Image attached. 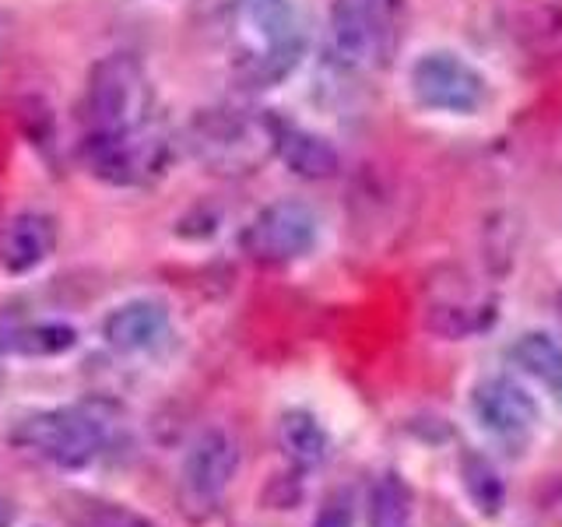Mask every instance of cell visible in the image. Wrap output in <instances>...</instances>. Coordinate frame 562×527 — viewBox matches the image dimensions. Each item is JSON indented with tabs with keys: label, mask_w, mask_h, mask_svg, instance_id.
Segmentation results:
<instances>
[{
	"label": "cell",
	"mask_w": 562,
	"mask_h": 527,
	"mask_svg": "<svg viewBox=\"0 0 562 527\" xmlns=\"http://www.w3.org/2000/svg\"><path fill=\"white\" fill-rule=\"evenodd\" d=\"M4 439L53 468L78 471L105 450L110 426H105L99 412L85 408V404H60V408L14 412L4 426Z\"/></svg>",
	"instance_id": "6da1fadb"
},
{
	"label": "cell",
	"mask_w": 562,
	"mask_h": 527,
	"mask_svg": "<svg viewBox=\"0 0 562 527\" xmlns=\"http://www.w3.org/2000/svg\"><path fill=\"white\" fill-rule=\"evenodd\" d=\"M155 88L134 53H105L92 64L81 92L85 131H131L151 123Z\"/></svg>",
	"instance_id": "7a4b0ae2"
},
{
	"label": "cell",
	"mask_w": 562,
	"mask_h": 527,
	"mask_svg": "<svg viewBox=\"0 0 562 527\" xmlns=\"http://www.w3.org/2000/svg\"><path fill=\"white\" fill-rule=\"evenodd\" d=\"M239 22L257 40L239 64V78L250 88H274L303 64L306 40L292 0H236Z\"/></svg>",
	"instance_id": "3957f363"
},
{
	"label": "cell",
	"mask_w": 562,
	"mask_h": 527,
	"mask_svg": "<svg viewBox=\"0 0 562 527\" xmlns=\"http://www.w3.org/2000/svg\"><path fill=\"white\" fill-rule=\"evenodd\" d=\"M78 155L105 187H148L166 172L169 137L155 123L131 131H85Z\"/></svg>",
	"instance_id": "277c9868"
},
{
	"label": "cell",
	"mask_w": 562,
	"mask_h": 527,
	"mask_svg": "<svg viewBox=\"0 0 562 527\" xmlns=\"http://www.w3.org/2000/svg\"><path fill=\"white\" fill-rule=\"evenodd\" d=\"M187 145L193 158L211 172H250L263 152H271L268 116L254 120L243 110H228V105L201 110L187 127Z\"/></svg>",
	"instance_id": "5b68a950"
},
{
	"label": "cell",
	"mask_w": 562,
	"mask_h": 527,
	"mask_svg": "<svg viewBox=\"0 0 562 527\" xmlns=\"http://www.w3.org/2000/svg\"><path fill=\"white\" fill-rule=\"evenodd\" d=\"M236 471H239V444L233 439V433H225L218 426L198 433L183 453L180 479H176L180 509L193 524L207 520L222 506Z\"/></svg>",
	"instance_id": "8992f818"
},
{
	"label": "cell",
	"mask_w": 562,
	"mask_h": 527,
	"mask_svg": "<svg viewBox=\"0 0 562 527\" xmlns=\"http://www.w3.org/2000/svg\"><path fill=\"white\" fill-rule=\"evenodd\" d=\"M408 88L415 102L429 113L474 116L488 102L485 75L453 49L422 53L408 70Z\"/></svg>",
	"instance_id": "52a82bcc"
},
{
	"label": "cell",
	"mask_w": 562,
	"mask_h": 527,
	"mask_svg": "<svg viewBox=\"0 0 562 527\" xmlns=\"http://www.w3.org/2000/svg\"><path fill=\"white\" fill-rule=\"evenodd\" d=\"M316 239H321V218L316 211L303 201L281 198L260 208L257 215L246 222L239 246L243 254L268 264V268H281V264H295L313 254Z\"/></svg>",
	"instance_id": "ba28073f"
},
{
	"label": "cell",
	"mask_w": 562,
	"mask_h": 527,
	"mask_svg": "<svg viewBox=\"0 0 562 527\" xmlns=\"http://www.w3.org/2000/svg\"><path fill=\"white\" fill-rule=\"evenodd\" d=\"M330 46L348 67H383L397 49V22L362 0H334Z\"/></svg>",
	"instance_id": "9c48e42d"
},
{
	"label": "cell",
	"mask_w": 562,
	"mask_h": 527,
	"mask_svg": "<svg viewBox=\"0 0 562 527\" xmlns=\"http://www.w3.org/2000/svg\"><path fill=\"white\" fill-rule=\"evenodd\" d=\"M471 415L496 439H520L541 418V408L527 386L506 373H488L471 386Z\"/></svg>",
	"instance_id": "30bf717a"
},
{
	"label": "cell",
	"mask_w": 562,
	"mask_h": 527,
	"mask_svg": "<svg viewBox=\"0 0 562 527\" xmlns=\"http://www.w3.org/2000/svg\"><path fill=\"white\" fill-rule=\"evenodd\" d=\"M172 330L169 306L155 295H137L127 303L113 306L102 321V338L123 356H145L158 345H166Z\"/></svg>",
	"instance_id": "8fae6325"
},
{
	"label": "cell",
	"mask_w": 562,
	"mask_h": 527,
	"mask_svg": "<svg viewBox=\"0 0 562 527\" xmlns=\"http://www.w3.org/2000/svg\"><path fill=\"white\" fill-rule=\"evenodd\" d=\"M268 134H271V152L281 158V166L295 172L299 180H330L341 169V155L324 134H316L303 123L289 116L268 113Z\"/></svg>",
	"instance_id": "7c38bea8"
},
{
	"label": "cell",
	"mask_w": 562,
	"mask_h": 527,
	"mask_svg": "<svg viewBox=\"0 0 562 527\" xmlns=\"http://www.w3.org/2000/svg\"><path fill=\"white\" fill-rule=\"evenodd\" d=\"M57 218L46 211L25 208L0 228V268L8 274H29L57 250Z\"/></svg>",
	"instance_id": "4fadbf2b"
},
{
	"label": "cell",
	"mask_w": 562,
	"mask_h": 527,
	"mask_svg": "<svg viewBox=\"0 0 562 527\" xmlns=\"http://www.w3.org/2000/svg\"><path fill=\"white\" fill-rule=\"evenodd\" d=\"M278 444L295 468H316L330 453V433L306 408H289L278 422Z\"/></svg>",
	"instance_id": "5bb4252c"
},
{
	"label": "cell",
	"mask_w": 562,
	"mask_h": 527,
	"mask_svg": "<svg viewBox=\"0 0 562 527\" xmlns=\"http://www.w3.org/2000/svg\"><path fill=\"white\" fill-rule=\"evenodd\" d=\"M60 514L67 527H158V520L140 514L137 506L105 496H88V492H67L60 500Z\"/></svg>",
	"instance_id": "9a60e30c"
},
{
	"label": "cell",
	"mask_w": 562,
	"mask_h": 527,
	"mask_svg": "<svg viewBox=\"0 0 562 527\" xmlns=\"http://www.w3.org/2000/svg\"><path fill=\"white\" fill-rule=\"evenodd\" d=\"M509 362H514L524 377L549 386L562 373V341L552 338L549 330H524L509 345Z\"/></svg>",
	"instance_id": "2e32d148"
},
{
	"label": "cell",
	"mask_w": 562,
	"mask_h": 527,
	"mask_svg": "<svg viewBox=\"0 0 562 527\" xmlns=\"http://www.w3.org/2000/svg\"><path fill=\"white\" fill-rule=\"evenodd\" d=\"M461 489L482 517H499L506 506V482L485 453H468L461 461Z\"/></svg>",
	"instance_id": "e0dca14e"
},
{
	"label": "cell",
	"mask_w": 562,
	"mask_h": 527,
	"mask_svg": "<svg viewBox=\"0 0 562 527\" xmlns=\"http://www.w3.org/2000/svg\"><path fill=\"white\" fill-rule=\"evenodd\" d=\"M78 345V330L70 324L60 321H35V324H18L11 327L4 351H14V356H35V359H46V356H64Z\"/></svg>",
	"instance_id": "ac0fdd59"
},
{
	"label": "cell",
	"mask_w": 562,
	"mask_h": 527,
	"mask_svg": "<svg viewBox=\"0 0 562 527\" xmlns=\"http://www.w3.org/2000/svg\"><path fill=\"white\" fill-rule=\"evenodd\" d=\"M369 527H412V492L397 474H380L369 496Z\"/></svg>",
	"instance_id": "d6986e66"
},
{
	"label": "cell",
	"mask_w": 562,
	"mask_h": 527,
	"mask_svg": "<svg viewBox=\"0 0 562 527\" xmlns=\"http://www.w3.org/2000/svg\"><path fill=\"white\" fill-rule=\"evenodd\" d=\"M492 321H496V310L492 306H461V303H436L426 316L429 330L450 341H461L468 334H482Z\"/></svg>",
	"instance_id": "ffe728a7"
},
{
	"label": "cell",
	"mask_w": 562,
	"mask_h": 527,
	"mask_svg": "<svg viewBox=\"0 0 562 527\" xmlns=\"http://www.w3.org/2000/svg\"><path fill=\"white\" fill-rule=\"evenodd\" d=\"M310 527H356V509H351V500L348 496H330L321 514L313 517Z\"/></svg>",
	"instance_id": "44dd1931"
},
{
	"label": "cell",
	"mask_w": 562,
	"mask_h": 527,
	"mask_svg": "<svg viewBox=\"0 0 562 527\" xmlns=\"http://www.w3.org/2000/svg\"><path fill=\"white\" fill-rule=\"evenodd\" d=\"M362 4H369V8H376V11H383L386 18H394V22H401V14H404V0H362Z\"/></svg>",
	"instance_id": "7402d4cb"
},
{
	"label": "cell",
	"mask_w": 562,
	"mask_h": 527,
	"mask_svg": "<svg viewBox=\"0 0 562 527\" xmlns=\"http://www.w3.org/2000/svg\"><path fill=\"white\" fill-rule=\"evenodd\" d=\"M549 394H552V401L559 404V408H562V373L549 383Z\"/></svg>",
	"instance_id": "603a6c76"
},
{
	"label": "cell",
	"mask_w": 562,
	"mask_h": 527,
	"mask_svg": "<svg viewBox=\"0 0 562 527\" xmlns=\"http://www.w3.org/2000/svg\"><path fill=\"white\" fill-rule=\"evenodd\" d=\"M0 527H11V506L0 500Z\"/></svg>",
	"instance_id": "cb8c5ba5"
},
{
	"label": "cell",
	"mask_w": 562,
	"mask_h": 527,
	"mask_svg": "<svg viewBox=\"0 0 562 527\" xmlns=\"http://www.w3.org/2000/svg\"><path fill=\"white\" fill-rule=\"evenodd\" d=\"M4 46H8V22L0 18V60H4Z\"/></svg>",
	"instance_id": "d4e9b609"
}]
</instances>
